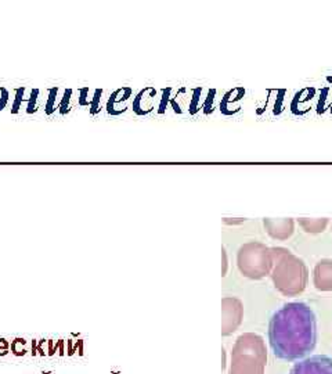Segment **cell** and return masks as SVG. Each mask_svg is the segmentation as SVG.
I'll return each mask as SVG.
<instances>
[{"mask_svg":"<svg viewBox=\"0 0 332 374\" xmlns=\"http://www.w3.org/2000/svg\"><path fill=\"white\" fill-rule=\"evenodd\" d=\"M269 341L274 355L295 362L309 355L317 342L314 312L305 302H289L280 308L269 323Z\"/></svg>","mask_w":332,"mask_h":374,"instance_id":"1","label":"cell"},{"mask_svg":"<svg viewBox=\"0 0 332 374\" xmlns=\"http://www.w3.org/2000/svg\"><path fill=\"white\" fill-rule=\"evenodd\" d=\"M266 364L265 340L255 333L241 334L233 346L229 374H265Z\"/></svg>","mask_w":332,"mask_h":374,"instance_id":"2","label":"cell"},{"mask_svg":"<svg viewBox=\"0 0 332 374\" xmlns=\"http://www.w3.org/2000/svg\"><path fill=\"white\" fill-rule=\"evenodd\" d=\"M274 287L285 297L302 294L309 282V269L306 263L291 251L285 252L272 269Z\"/></svg>","mask_w":332,"mask_h":374,"instance_id":"3","label":"cell"},{"mask_svg":"<svg viewBox=\"0 0 332 374\" xmlns=\"http://www.w3.org/2000/svg\"><path fill=\"white\" fill-rule=\"evenodd\" d=\"M237 266L243 276L251 280H261L272 273L274 266L270 247L259 241H250L237 252Z\"/></svg>","mask_w":332,"mask_h":374,"instance_id":"4","label":"cell"},{"mask_svg":"<svg viewBox=\"0 0 332 374\" xmlns=\"http://www.w3.org/2000/svg\"><path fill=\"white\" fill-rule=\"evenodd\" d=\"M244 318L243 302L236 297L221 300V336L228 337L239 330Z\"/></svg>","mask_w":332,"mask_h":374,"instance_id":"5","label":"cell"},{"mask_svg":"<svg viewBox=\"0 0 332 374\" xmlns=\"http://www.w3.org/2000/svg\"><path fill=\"white\" fill-rule=\"evenodd\" d=\"M289 374H332V359L325 355H314L294 364Z\"/></svg>","mask_w":332,"mask_h":374,"instance_id":"6","label":"cell"},{"mask_svg":"<svg viewBox=\"0 0 332 374\" xmlns=\"http://www.w3.org/2000/svg\"><path fill=\"white\" fill-rule=\"evenodd\" d=\"M263 226L272 239L280 240V241L288 240L295 232V221L292 218H281V219L265 218Z\"/></svg>","mask_w":332,"mask_h":374,"instance_id":"7","label":"cell"},{"mask_svg":"<svg viewBox=\"0 0 332 374\" xmlns=\"http://www.w3.org/2000/svg\"><path fill=\"white\" fill-rule=\"evenodd\" d=\"M313 285L318 292H332V259H321L316 263Z\"/></svg>","mask_w":332,"mask_h":374,"instance_id":"8","label":"cell"},{"mask_svg":"<svg viewBox=\"0 0 332 374\" xmlns=\"http://www.w3.org/2000/svg\"><path fill=\"white\" fill-rule=\"evenodd\" d=\"M132 95V89L131 87H121L117 89L115 91L111 93V96L107 102V113L113 117L121 116L128 110V103L131 100Z\"/></svg>","mask_w":332,"mask_h":374,"instance_id":"9","label":"cell"},{"mask_svg":"<svg viewBox=\"0 0 332 374\" xmlns=\"http://www.w3.org/2000/svg\"><path fill=\"white\" fill-rule=\"evenodd\" d=\"M157 90L154 87H144L137 93L133 102V111L137 116H147L155 109Z\"/></svg>","mask_w":332,"mask_h":374,"instance_id":"10","label":"cell"},{"mask_svg":"<svg viewBox=\"0 0 332 374\" xmlns=\"http://www.w3.org/2000/svg\"><path fill=\"white\" fill-rule=\"evenodd\" d=\"M298 223L306 233L318 234V233H322L327 229V226L329 223V219L328 218H316V219L299 218Z\"/></svg>","mask_w":332,"mask_h":374,"instance_id":"11","label":"cell"},{"mask_svg":"<svg viewBox=\"0 0 332 374\" xmlns=\"http://www.w3.org/2000/svg\"><path fill=\"white\" fill-rule=\"evenodd\" d=\"M58 91H60V87L58 86H54V87H50L49 89V93H47V102L45 104V114L47 117L53 116L56 111H58V107H60V102H58Z\"/></svg>","mask_w":332,"mask_h":374,"instance_id":"12","label":"cell"},{"mask_svg":"<svg viewBox=\"0 0 332 374\" xmlns=\"http://www.w3.org/2000/svg\"><path fill=\"white\" fill-rule=\"evenodd\" d=\"M72 100H74V90L71 87L64 90V95L61 98L60 102V107H58V114L60 116H67L71 113L72 110Z\"/></svg>","mask_w":332,"mask_h":374,"instance_id":"13","label":"cell"},{"mask_svg":"<svg viewBox=\"0 0 332 374\" xmlns=\"http://www.w3.org/2000/svg\"><path fill=\"white\" fill-rule=\"evenodd\" d=\"M41 96V90L38 87L32 89L31 90V95L27 100V114L32 116V114H36L38 110H39V98Z\"/></svg>","mask_w":332,"mask_h":374,"instance_id":"14","label":"cell"},{"mask_svg":"<svg viewBox=\"0 0 332 374\" xmlns=\"http://www.w3.org/2000/svg\"><path fill=\"white\" fill-rule=\"evenodd\" d=\"M102 93L104 90L101 87H96L94 89V93H93V100H91V106L89 109L90 111V116L91 117H96L100 114L101 111V102H102Z\"/></svg>","mask_w":332,"mask_h":374,"instance_id":"15","label":"cell"},{"mask_svg":"<svg viewBox=\"0 0 332 374\" xmlns=\"http://www.w3.org/2000/svg\"><path fill=\"white\" fill-rule=\"evenodd\" d=\"M25 90H27L25 86H21V87H17V89H16L14 102H13V104H12V114H13V116H16V114L20 113L21 106H23V103L25 102Z\"/></svg>","mask_w":332,"mask_h":374,"instance_id":"16","label":"cell"},{"mask_svg":"<svg viewBox=\"0 0 332 374\" xmlns=\"http://www.w3.org/2000/svg\"><path fill=\"white\" fill-rule=\"evenodd\" d=\"M94 93V90H93ZM93 93L91 89L89 86L79 89V98H78V104L80 107H89L91 106V100H93Z\"/></svg>","mask_w":332,"mask_h":374,"instance_id":"17","label":"cell"},{"mask_svg":"<svg viewBox=\"0 0 332 374\" xmlns=\"http://www.w3.org/2000/svg\"><path fill=\"white\" fill-rule=\"evenodd\" d=\"M25 345H27V340L25 338H21V337H17L12 341V353L17 358L20 356H25L27 355V349H25Z\"/></svg>","mask_w":332,"mask_h":374,"instance_id":"18","label":"cell"},{"mask_svg":"<svg viewBox=\"0 0 332 374\" xmlns=\"http://www.w3.org/2000/svg\"><path fill=\"white\" fill-rule=\"evenodd\" d=\"M83 340H78L74 342V340H67V355L72 356L76 351H79V355L83 356Z\"/></svg>","mask_w":332,"mask_h":374,"instance_id":"19","label":"cell"},{"mask_svg":"<svg viewBox=\"0 0 332 374\" xmlns=\"http://www.w3.org/2000/svg\"><path fill=\"white\" fill-rule=\"evenodd\" d=\"M10 100V93L5 86H0V113H2Z\"/></svg>","mask_w":332,"mask_h":374,"instance_id":"20","label":"cell"},{"mask_svg":"<svg viewBox=\"0 0 332 374\" xmlns=\"http://www.w3.org/2000/svg\"><path fill=\"white\" fill-rule=\"evenodd\" d=\"M169 98H170V87H168V89L164 90V98H162V102H161V104H159V114L165 113L166 106H168V102H169Z\"/></svg>","mask_w":332,"mask_h":374,"instance_id":"21","label":"cell"},{"mask_svg":"<svg viewBox=\"0 0 332 374\" xmlns=\"http://www.w3.org/2000/svg\"><path fill=\"white\" fill-rule=\"evenodd\" d=\"M10 353V342L6 338H0V356Z\"/></svg>","mask_w":332,"mask_h":374,"instance_id":"22","label":"cell"},{"mask_svg":"<svg viewBox=\"0 0 332 374\" xmlns=\"http://www.w3.org/2000/svg\"><path fill=\"white\" fill-rule=\"evenodd\" d=\"M64 344H65L64 340H58V341L56 342V345H53V355L56 353V351H58V355H60V356H64V355H65Z\"/></svg>","mask_w":332,"mask_h":374,"instance_id":"23","label":"cell"},{"mask_svg":"<svg viewBox=\"0 0 332 374\" xmlns=\"http://www.w3.org/2000/svg\"><path fill=\"white\" fill-rule=\"evenodd\" d=\"M45 341H47V340L42 338V340H39V341H38V345H36V352H38V355H41V356H46V355H47V353L45 352V349H43V344H45Z\"/></svg>","mask_w":332,"mask_h":374,"instance_id":"24","label":"cell"},{"mask_svg":"<svg viewBox=\"0 0 332 374\" xmlns=\"http://www.w3.org/2000/svg\"><path fill=\"white\" fill-rule=\"evenodd\" d=\"M221 255H223V272H221L223 274H221V276H226V272H228V254H226L225 248L221 250Z\"/></svg>","mask_w":332,"mask_h":374,"instance_id":"25","label":"cell"},{"mask_svg":"<svg viewBox=\"0 0 332 374\" xmlns=\"http://www.w3.org/2000/svg\"><path fill=\"white\" fill-rule=\"evenodd\" d=\"M53 340H47V356H53Z\"/></svg>","mask_w":332,"mask_h":374,"instance_id":"26","label":"cell"},{"mask_svg":"<svg viewBox=\"0 0 332 374\" xmlns=\"http://www.w3.org/2000/svg\"><path fill=\"white\" fill-rule=\"evenodd\" d=\"M36 345H38V341L36 340H32V351H31V355L35 358L38 355L36 352Z\"/></svg>","mask_w":332,"mask_h":374,"instance_id":"27","label":"cell"},{"mask_svg":"<svg viewBox=\"0 0 332 374\" xmlns=\"http://www.w3.org/2000/svg\"><path fill=\"white\" fill-rule=\"evenodd\" d=\"M243 222H245V219H239V221H229L228 218L225 219V223H228V225H236V223H243Z\"/></svg>","mask_w":332,"mask_h":374,"instance_id":"28","label":"cell"},{"mask_svg":"<svg viewBox=\"0 0 332 374\" xmlns=\"http://www.w3.org/2000/svg\"><path fill=\"white\" fill-rule=\"evenodd\" d=\"M42 374H53V371H43Z\"/></svg>","mask_w":332,"mask_h":374,"instance_id":"29","label":"cell"},{"mask_svg":"<svg viewBox=\"0 0 332 374\" xmlns=\"http://www.w3.org/2000/svg\"><path fill=\"white\" fill-rule=\"evenodd\" d=\"M331 233H332V225H331Z\"/></svg>","mask_w":332,"mask_h":374,"instance_id":"30","label":"cell"}]
</instances>
